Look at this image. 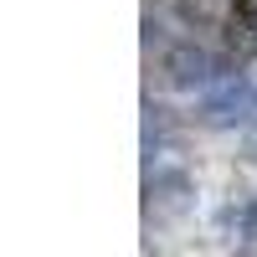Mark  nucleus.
I'll list each match as a JSON object with an SVG mask.
<instances>
[{
	"label": "nucleus",
	"mask_w": 257,
	"mask_h": 257,
	"mask_svg": "<svg viewBox=\"0 0 257 257\" xmlns=\"http://www.w3.org/2000/svg\"><path fill=\"white\" fill-rule=\"evenodd\" d=\"M247 155L257 160V128H252V134H247Z\"/></svg>",
	"instance_id": "obj_4"
},
{
	"label": "nucleus",
	"mask_w": 257,
	"mask_h": 257,
	"mask_svg": "<svg viewBox=\"0 0 257 257\" xmlns=\"http://www.w3.org/2000/svg\"><path fill=\"white\" fill-rule=\"evenodd\" d=\"M231 226H242L247 237H257V201H252V206H242L237 216H231Z\"/></svg>",
	"instance_id": "obj_3"
},
{
	"label": "nucleus",
	"mask_w": 257,
	"mask_h": 257,
	"mask_svg": "<svg viewBox=\"0 0 257 257\" xmlns=\"http://www.w3.org/2000/svg\"><path fill=\"white\" fill-rule=\"evenodd\" d=\"M201 123L206 128H252L257 123V82L237 77L226 88H216L206 98V108H201Z\"/></svg>",
	"instance_id": "obj_1"
},
{
	"label": "nucleus",
	"mask_w": 257,
	"mask_h": 257,
	"mask_svg": "<svg viewBox=\"0 0 257 257\" xmlns=\"http://www.w3.org/2000/svg\"><path fill=\"white\" fill-rule=\"evenodd\" d=\"M170 82H180V88H226V82H237L231 77V62H221V57H211V52H201V47H180V52H170Z\"/></svg>",
	"instance_id": "obj_2"
}]
</instances>
